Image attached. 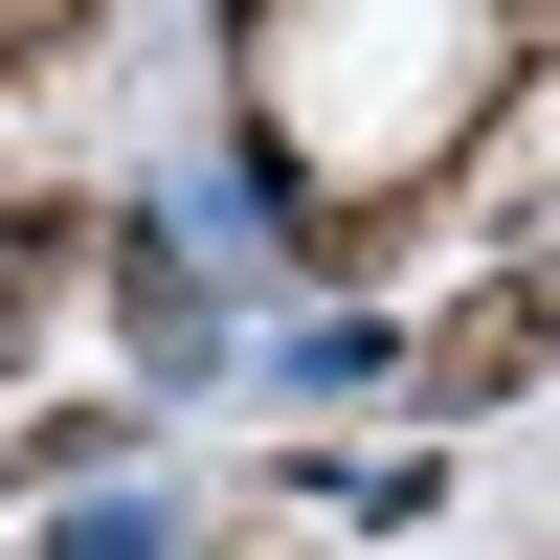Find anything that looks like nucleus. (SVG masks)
<instances>
[{
	"label": "nucleus",
	"mask_w": 560,
	"mask_h": 560,
	"mask_svg": "<svg viewBox=\"0 0 560 560\" xmlns=\"http://www.w3.org/2000/svg\"><path fill=\"white\" fill-rule=\"evenodd\" d=\"M68 45H90V0H0V90H23V68H68Z\"/></svg>",
	"instance_id": "nucleus-2"
},
{
	"label": "nucleus",
	"mask_w": 560,
	"mask_h": 560,
	"mask_svg": "<svg viewBox=\"0 0 560 560\" xmlns=\"http://www.w3.org/2000/svg\"><path fill=\"white\" fill-rule=\"evenodd\" d=\"M538 359H560V292L516 269V292H471V314L427 337V404H493V382H538Z\"/></svg>",
	"instance_id": "nucleus-1"
}]
</instances>
